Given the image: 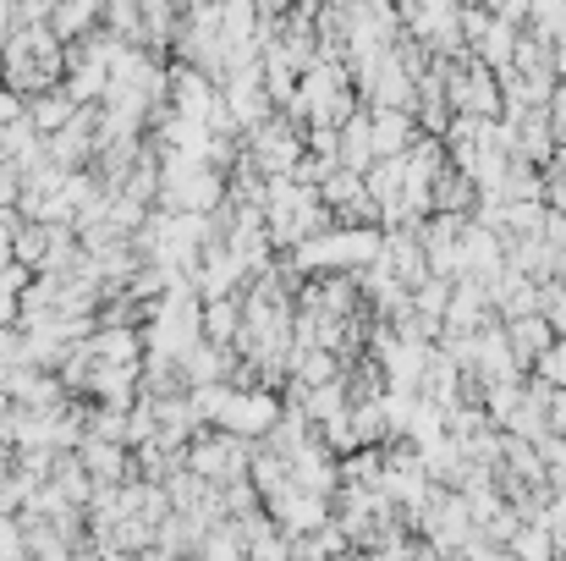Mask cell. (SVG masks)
<instances>
[{"label": "cell", "instance_id": "obj_1", "mask_svg": "<svg viewBox=\"0 0 566 561\" xmlns=\"http://www.w3.org/2000/svg\"><path fill=\"white\" fill-rule=\"evenodd\" d=\"M99 12L94 6H72V12H56V34H72V28H83V23H94Z\"/></svg>", "mask_w": 566, "mask_h": 561}, {"label": "cell", "instance_id": "obj_2", "mask_svg": "<svg viewBox=\"0 0 566 561\" xmlns=\"http://www.w3.org/2000/svg\"><path fill=\"white\" fill-rule=\"evenodd\" d=\"M0 116H23V99L17 94H0Z\"/></svg>", "mask_w": 566, "mask_h": 561}]
</instances>
